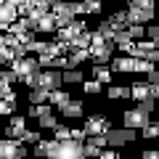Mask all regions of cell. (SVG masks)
Instances as JSON below:
<instances>
[{"mask_svg":"<svg viewBox=\"0 0 159 159\" xmlns=\"http://www.w3.org/2000/svg\"><path fill=\"white\" fill-rule=\"evenodd\" d=\"M64 82V72L61 69H40L34 77L27 80V88H43V90H58Z\"/></svg>","mask_w":159,"mask_h":159,"instance_id":"cell-1","label":"cell"},{"mask_svg":"<svg viewBox=\"0 0 159 159\" xmlns=\"http://www.w3.org/2000/svg\"><path fill=\"white\" fill-rule=\"evenodd\" d=\"M48 159H85V143L80 141H56L53 138V148Z\"/></svg>","mask_w":159,"mask_h":159,"instance_id":"cell-2","label":"cell"},{"mask_svg":"<svg viewBox=\"0 0 159 159\" xmlns=\"http://www.w3.org/2000/svg\"><path fill=\"white\" fill-rule=\"evenodd\" d=\"M114 51H117V43L106 40V43H93L90 45V61L96 66H109L114 61Z\"/></svg>","mask_w":159,"mask_h":159,"instance_id":"cell-3","label":"cell"},{"mask_svg":"<svg viewBox=\"0 0 159 159\" xmlns=\"http://www.w3.org/2000/svg\"><path fill=\"white\" fill-rule=\"evenodd\" d=\"M8 69H13V72H16V77H19V82H24V85H27V80L34 77V74L43 69V64H40V58L24 56V58H16V61H13V66H8Z\"/></svg>","mask_w":159,"mask_h":159,"instance_id":"cell-4","label":"cell"},{"mask_svg":"<svg viewBox=\"0 0 159 159\" xmlns=\"http://www.w3.org/2000/svg\"><path fill=\"white\" fill-rule=\"evenodd\" d=\"M122 122H125V127H130V130H143L146 125H151V114L138 103L135 109H127V111L122 114Z\"/></svg>","mask_w":159,"mask_h":159,"instance_id":"cell-5","label":"cell"},{"mask_svg":"<svg viewBox=\"0 0 159 159\" xmlns=\"http://www.w3.org/2000/svg\"><path fill=\"white\" fill-rule=\"evenodd\" d=\"M27 146L16 138H3L0 141V159H27Z\"/></svg>","mask_w":159,"mask_h":159,"instance_id":"cell-6","label":"cell"},{"mask_svg":"<svg viewBox=\"0 0 159 159\" xmlns=\"http://www.w3.org/2000/svg\"><path fill=\"white\" fill-rule=\"evenodd\" d=\"M85 32H90V29H88V24H85V19H77V21L69 24V27H58L56 40H61V43H69V45H72L74 40H77L80 34H85Z\"/></svg>","mask_w":159,"mask_h":159,"instance_id":"cell-7","label":"cell"},{"mask_svg":"<svg viewBox=\"0 0 159 159\" xmlns=\"http://www.w3.org/2000/svg\"><path fill=\"white\" fill-rule=\"evenodd\" d=\"M109 130H114V127H111V122H109V117H103V114H93V117L85 119V133H88V138H93V135H106Z\"/></svg>","mask_w":159,"mask_h":159,"instance_id":"cell-8","label":"cell"},{"mask_svg":"<svg viewBox=\"0 0 159 159\" xmlns=\"http://www.w3.org/2000/svg\"><path fill=\"white\" fill-rule=\"evenodd\" d=\"M51 13L56 16L58 27H69V24H74V21H77V13H74V3H66V0L56 3Z\"/></svg>","mask_w":159,"mask_h":159,"instance_id":"cell-9","label":"cell"},{"mask_svg":"<svg viewBox=\"0 0 159 159\" xmlns=\"http://www.w3.org/2000/svg\"><path fill=\"white\" fill-rule=\"evenodd\" d=\"M109 138V148H119V146H127L130 141H135V130H130V127H114V130L106 133Z\"/></svg>","mask_w":159,"mask_h":159,"instance_id":"cell-10","label":"cell"},{"mask_svg":"<svg viewBox=\"0 0 159 159\" xmlns=\"http://www.w3.org/2000/svg\"><path fill=\"white\" fill-rule=\"evenodd\" d=\"M135 61L133 56H114V61L109 66L114 69V74H135Z\"/></svg>","mask_w":159,"mask_h":159,"instance_id":"cell-11","label":"cell"},{"mask_svg":"<svg viewBox=\"0 0 159 159\" xmlns=\"http://www.w3.org/2000/svg\"><path fill=\"white\" fill-rule=\"evenodd\" d=\"M24 133H27V117H11V122H8L6 127V138H16V141H21Z\"/></svg>","mask_w":159,"mask_h":159,"instance_id":"cell-12","label":"cell"},{"mask_svg":"<svg viewBox=\"0 0 159 159\" xmlns=\"http://www.w3.org/2000/svg\"><path fill=\"white\" fill-rule=\"evenodd\" d=\"M82 114H85V103H82V101H74V98L66 103V106L58 109V117H64V119H80Z\"/></svg>","mask_w":159,"mask_h":159,"instance_id":"cell-13","label":"cell"},{"mask_svg":"<svg viewBox=\"0 0 159 159\" xmlns=\"http://www.w3.org/2000/svg\"><path fill=\"white\" fill-rule=\"evenodd\" d=\"M130 98L133 101H138V103H143V101H151V85L148 82H133L130 85Z\"/></svg>","mask_w":159,"mask_h":159,"instance_id":"cell-14","label":"cell"},{"mask_svg":"<svg viewBox=\"0 0 159 159\" xmlns=\"http://www.w3.org/2000/svg\"><path fill=\"white\" fill-rule=\"evenodd\" d=\"M127 11V24H143V27H146V24H151V19L157 16V13L154 11H138V8H125Z\"/></svg>","mask_w":159,"mask_h":159,"instance_id":"cell-15","label":"cell"},{"mask_svg":"<svg viewBox=\"0 0 159 159\" xmlns=\"http://www.w3.org/2000/svg\"><path fill=\"white\" fill-rule=\"evenodd\" d=\"M93 80H98V82H101V85H111V77H114V69L111 66H96V64H93Z\"/></svg>","mask_w":159,"mask_h":159,"instance_id":"cell-16","label":"cell"},{"mask_svg":"<svg viewBox=\"0 0 159 159\" xmlns=\"http://www.w3.org/2000/svg\"><path fill=\"white\" fill-rule=\"evenodd\" d=\"M37 32H43V34H56L58 32V21H56V16H53V13H45V16L40 19L37 21Z\"/></svg>","mask_w":159,"mask_h":159,"instance_id":"cell-17","label":"cell"},{"mask_svg":"<svg viewBox=\"0 0 159 159\" xmlns=\"http://www.w3.org/2000/svg\"><path fill=\"white\" fill-rule=\"evenodd\" d=\"M29 106H43V103H51V90H43V88H34L29 90Z\"/></svg>","mask_w":159,"mask_h":159,"instance_id":"cell-18","label":"cell"},{"mask_svg":"<svg viewBox=\"0 0 159 159\" xmlns=\"http://www.w3.org/2000/svg\"><path fill=\"white\" fill-rule=\"evenodd\" d=\"M106 21L111 24V27L117 29V32H122V29H127V27H130V24H127V11H114L111 16L106 19Z\"/></svg>","mask_w":159,"mask_h":159,"instance_id":"cell-19","label":"cell"},{"mask_svg":"<svg viewBox=\"0 0 159 159\" xmlns=\"http://www.w3.org/2000/svg\"><path fill=\"white\" fill-rule=\"evenodd\" d=\"M106 98H111V101L130 98V88H127V85H109V88H106Z\"/></svg>","mask_w":159,"mask_h":159,"instance_id":"cell-20","label":"cell"},{"mask_svg":"<svg viewBox=\"0 0 159 159\" xmlns=\"http://www.w3.org/2000/svg\"><path fill=\"white\" fill-rule=\"evenodd\" d=\"M85 82V74L80 69H64V85H82Z\"/></svg>","mask_w":159,"mask_h":159,"instance_id":"cell-21","label":"cell"},{"mask_svg":"<svg viewBox=\"0 0 159 159\" xmlns=\"http://www.w3.org/2000/svg\"><path fill=\"white\" fill-rule=\"evenodd\" d=\"M72 101V96H69L66 90H51V106H56V109H61V106H66V103Z\"/></svg>","mask_w":159,"mask_h":159,"instance_id":"cell-22","label":"cell"},{"mask_svg":"<svg viewBox=\"0 0 159 159\" xmlns=\"http://www.w3.org/2000/svg\"><path fill=\"white\" fill-rule=\"evenodd\" d=\"M19 58L16 48H8V45H0V61L6 64V66H13V61Z\"/></svg>","mask_w":159,"mask_h":159,"instance_id":"cell-23","label":"cell"},{"mask_svg":"<svg viewBox=\"0 0 159 159\" xmlns=\"http://www.w3.org/2000/svg\"><path fill=\"white\" fill-rule=\"evenodd\" d=\"M51 148H53V141H40L37 143V146H34V157H37V159H48V157H51Z\"/></svg>","mask_w":159,"mask_h":159,"instance_id":"cell-24","label":"cell"},{"mask_svg":"<svg viewBox=\"0 0 159 159\" xmlns=\"http://www.w3.org/2000/svg\"><path fill=\"white\" fill-rule=\"evenodd\" d=\"M82 90H85V96H101L103 85L98 80H85V82H82Z\"/></svg>","mask_w":159,"mask_h":159,"instance_id":"cell-25","label":"cell"},{"mask_svg":"<svg viewBox=\"0 0 159 159\" xmlns=\"http://www.w3.org/2000/svg\"><path fill=\"white\" fill-rule=\"evenodd\" d=\"M127 8H138V11H154L157 3L154 0H127ZM157 13V11H154Z\"/></svg>","mask_w":159,"mask_h":159,"instance_id":"cell-26","label":"cell"},{"mask_svg":"<svg viewBox=\"0 0 159 159\" xmlns=\"http://www.w3.org/2000/svg\"><path fill=\"white\" fill-rule=\"evenodd\" d=\"M154 69H157V64L148 61V58H138L135 61V74H151Z\"/></svg>","mask_w":159,"mask_h":159,"instance_id":"cell-27","label":"cell"},{"mask_svg":"<svg viewBox=\"0 0 159 159\" xmlns=\"http://www.w3.org/2000/svg\"><path fill=\"white\" fill-rule=\"evenodd\" d=\"M37 125L45 127V130H56V127H58V117H56V114H45V117L37 119Z\"/></svg>","mask_w":159,"mask_h":159,"instance_id":"cell-28","label":"cell"},{"mask_svg":"<svg viewBox=\"0 0 159 159\" xmlns=\"http://www.w3.org/2000/svg\"><path fill=\"white\" fill-rule=\"evenodd\" d=\"M85 3V13L88 16H96V13H101L103 8V0H82Z\"/></svg>","mask_w":159,"mask_h":159,"instance_id":"cell-29","label":"cell"},{"mask_svg":"<svg viewBox=\"0 0 159 159\" xmlns=\"http://www.w3.org/2000/svg\"><path fill=\"white\" fill-rule=\"evenodd\" d=\"M45 114H53V106L51 103H43V106H29V117H45Z\"/></svg>","mask_w":159,"mask_h":159,"instance_id":"cell-30","label":"cell"},{"mask_svg":"<svg viewBox=\"0 0 159 159\" xmlns=\"http://www.w3.org/2000/svg\"><path fill=\"white\" fill-rule=\"evenodd\" d=\"M13 82H19L16 72H13V69H3V72H0V85H8V88H11Z\"/></svg>","mask_w":159,"mask_h":159,"instance_id":"cell-31","label":"cell"},{"mask_svg":"<svg viewBox=\"0 0 159 159\" xmlns=\"http://www.w3.org/2000/svg\"><path fill=\"white\" fill-rule=\"evenodd\" d=\"M53 138H56V141H72V127L58 125L56 130H53Z\"/></svg>","mask_w":159,"mask_h":159,"instance_id":"cell-32","label":"cell"},{"mask_svg":"<svg viewBox=\"0 0 159 159\" xmlns=\"http://www.w3.org/2000/svg\"><path fill=\"white\" fill-rule=\"evenodd\" d=\"M127 32H130V37L135 40V43H141V40L146 37V27H143V24H133V27H127Z\"/></svg>","mask_w":159,"mask_h":159,"instance_id":"cell-33","label":"cell"},{"mask_svg":"<svg viewBox=\"0 0 159 159\" xmlns=\"http://www.w3.org/2000/svg\"><path fill=\"white\" fill-rule=\"evenodd\" d=\"M98 32H101V34H103V37H106V40H114V37H117V29H114L111 24L106 21V19H103V21L98 24Z\"/></svg>","mask_w":159,"mask_h":159,"instance_id":"cell-34","label":"cell"},{"mask_svg":"<svg viewBox=\"0 0 159 159\" xmlns=\"http://www.w3.org/2000/svg\"><path fill=\"white\" fill-rule=\"evenodd\" d=\"M103 148L96 146V143H85V159H101Z\"/></svg>","mask_w":159,"mask_h":159,"instance_id":"cell-35","label":"cell"},{"mask_svg":"<svg viewBox=\"0 0 159 159\" xmlns=\"http://www.w3.org/2000/svg\"><path fill=\"white\" fill-rule=\"evenodd\" d=\"M43 141V135H40V130H27L21 138V143H32V146H37V143Z\"/></svg>","mask_w":159,"mask_h":159,"instance_id":"cell-36","label":"cell"},{"mask_svg":"<svg viewBox=\"0 0 159 159\" xmlns=\"http://www.w3.org/2000/svg\"><path fill=\"white\" fill-rule=\"evenodd\" d=\"M141 135H143V138H151V141H157V138H159V125H157V122L146 125V127L141 130Z\"/></svg>","mask_w":159,"mask_h":159,"instance_id":"cell-37","label":"cell"},{"mask_svg":"<svg viewBox=\"0 0 159 159\" xmlns=\"http://www.w3.org/2000/svg\"><path fill=\"white\" fill-rule=\"evenodd\" d=\"M13 109H16V101H8V98L0 101V114H3V117H11Z\"/></svg>","mask_w":159,"mask_h":159,"instance_id":"cell-38","label":"cell"},{"mask_svg":"<svg viewBox=\"0 0 159 159\" xmlns=\"http://www.w3.org/2000/svg\"><path fill=\"white\" fill-rule=\"evenodd\" d=\"M72 141L85 143V141H88V133H85V127H72Z\"/></svg>","mask_w":159,"mask_h":159,"instance_id":"cell-39","label":"cell"},{"mask_svg":"<svg viewBox=\"0 0 159 159\" xmlns=\"http://www.w3.org/2000/svg\"><path fill=\"white\" fill-rule=\"evenodd\" d=\"M146 37L148 40H159V24H148L146 27Z\"/></svg>","mask_w":159,"mask_h":159,"instance_id":"cell-40","label":"cell"},{"mask_svg":"<svg viewBox=\"0 0 159 159\" xmlns=\"http://www.w3.org/2000/svg\"><path fill=\"white\" fill-rule=\"evenodd\" d=\"M141 159H159V151L157 148H146V151L141 154Z\"/></svg>","mask_w":159,"mask_h":159,"instance_id":"cell-41","label":"cell"},{"mask_svg":"<svg viewBox=\"0 0 159 159\" xmlns=\"http://www.w3.org/2000/svg\"><path fill=\"white\" fill-rule=\"evenodd\" d=\"M148 85H159V66L154 69L151 74H148Z\"/></svg>","mask_w":159,"mask_h":159,"instance_id":"cell-42","label":"cell"},{"mask_svg":"<svg viewBox=\"0 0 159 159\" xmlns=\"http://www.w3.org/2000/svg\"><path fill=\"white\" fill-rule=\"evenodd\" d=\"M151 96H154V101H159V85H151Z\"/></svg>","mask_w":159,"mask_h":159,"instance_id":"cell-43","label":"cell"},{"mask_svg":"<svg viewBox=\"0 0 159 159\" xmlns=\"http://www.w3.org/2000/svg\"><path fill=\"white\" fill-rule=\"evenodd\" d=\"M154 43H157V48H159V40H154Z\"/></svg>","mask_w":159,"mask_h":159,"instance_id":"cell-44","label":"cell"},{"mask_svg":"<svg viewBox=\"0 0 159 159\" xmlns=\"http://www.w3.org/2000/svg\"><path fill=\"white\" fill-rule=\"evenodd\" d=\"M157 111H159V101H157Z\"/></svg>","mask_w":159,"mask_h":159,"instance_id":"cell-45","label":"cell"},{"mask_svg":"<svg viewBox=\"0 0 159 159\" xmlns=\"http://www.w3.org/2000/svg\"><path fill=\"white\" fill-rule=\"evenodd\" d=\"M157 125H159V117H157Z\"/></svg>","mask_w":159,"mask_h":159,"instance_id":"cell-46","label":"cell"},{"mask_svg":"<svg viewBox=\"0 0 159 159\" xmlns=\"http://www.w3.org/2000/svg\"><path fill=\"white\" fill-rule=\"evenodd\" d=\"M157 151H159V148H157Z\"/></svg>","mask_w":159,"mask_h":159,"instance_id":"cell-47","label":"cell"}]
</instances>
